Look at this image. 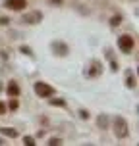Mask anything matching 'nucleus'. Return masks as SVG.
Instances as JSON below:
<instances>
[{"label": "nucleus", "mask_w": 139, "mask_h": 146, "mask_svg": "<svg viewBox=\"0 0 139 146\" xmlns=\"http://www.w3.org/2000/svg\"><path fill=\"white\" fill-rule=\"evenodd\" d=\"M50 106H56V108H66V100H64V98H52V96H50Z\"/></svg>", "instance_id": "10"}, {"label": "nucleus", "mask_w": 139, "mask_h": 146, "mask_svg": "<svg viewBox=\"0 0 139 146\" xmlns=\"http://www.w3.org/2000/svg\"><path fill=\"white\" fill-rule=\"evenodd\" d=\"M62 2H64V0H50V4H56V6H58V4H62Z\"/></svg>", "instance_id": "22"}, {"label": "nucleus", "mask_w": 139, "mask_h": 146, "mask_svg": "<svg viewBox=\"0 0 139 146\" xmlns=\"http://www.w3.org/2000/svg\"><path fill=\"white\" fill-rule=\"evenodd\" d=\"M126 85H128V88H135V87H137V79H135V75H130V77L126 79Z\"/></svg>", "instance_id": "12"}, {"label": "nucleus", "mask_w": 139, "mask_h": 146, "mask_svg": "<svg viewBox=\"0 0 139 146\" xmlns=\"http://www.w3.org/2000/svg\"><path fill=\"white\" fill-rule=\"evenodd\" d=\"M120 23H122V15H120V14H116V15L110 17V25H112V27H118Z\"/></svg>", "instance_id": "13"}, {"label": "nucleus", "mask_w": 139, "mask_h": 146, "mask_svg": "<svg viewBox=\"0 0 139 146\" xmlns=\"http://www.w3.org/2000/svg\"><path fill=\"white\" fill-rule=\"evenodd\" d=\"M21 21L25 25H37V23L43 21V14L41 12H27V14L21 15Z\"/></svg>", "instance_id": "4"}, {"label": "nucleus", "mask_w": 139, "mask_h": 146, "mask_svg": "<svg viewBox=\"0 0 139 146\" xmlns=\"http://www.w3.org/2000/svg\"><path fill=\"white\" fill-rule=\"evenodd\" d=\"M87 77H91V79H95V77H99L101 73H103V64L99 62V60H91V64H89L87 67Z\"/></svg>", "instance_id": "5"}, {"label": "nucleus", "mask_w": 139, "mask_h": 146, "mask_svg": "<svg viewBox=\"0 0 139 146\" xmlns=\"http://www.w3.org/2000/svg\"><path fill=\"white\" fill-rule=\"evenodd\" d=\"M6 111H8V106L4 102H0V115H2V113H6Z\"/></svg>", "instance_id": "20"}, {"label": "nucleus", "mask_w": 139, "mask_h": 146, "mask_svg": "<svg viewBox=\"0 0 139 146\" xmlns=\"http://www.w3.org/2000/svg\"><path fill=\"white\" fill-rule=\"evenodd\" d=\"M52 52H54L58 58H66L68 54H70V48H68L66 42H62V40H54V42H52Z\"/></svg>", "instance_id": "6"}, {"label": "nucleus", "mask_w": 139, "mask_h": 146, "mask_svg": "<svg viewBox=\"0 0 139 146\" xmlns=\"http://www.w3.org/2000/svg\"><path fill=\"white\" fill-rule=\"evenodd\" d=\"M48 144L50 146H58V144H62V139H54V137H52V139L48 140Z\"/></svg>", "instance_id": "16"}, {"label": "nucleus", "mask_w": 139, "mask_h": 146, "mask_svg": "<svg viewBox=\"0 0 139 146\" xmlns=\"http://www.w3.org/2000/svg\"><path fill=\"white\" fill-rule=\"evenodd\" d=\"M6 106H8V108H10V110H12V111H15V110L19 108V102L15 100V96H12V100H10V102H8Z\"/></svg>", "instance_id": "14"}, {"label": "nucleus", "mask_w": 139, "mask_h": 146, "mask_svg": "<svg viewBox=\"0 0 139 146\" xmlns=\"http://www.w3.org/2000/svg\"><path fill=\"white\" fill-rule=\"evenodd\" d=\"M79 117H81V119H89V111L81 108V110H79Z\"/></svg>", "instance_id": "19"}, {"label": "nucleus", "mask_w": 139, "mask_h": 146, "mask_svg": "<svg viewBox=\"0 0 139 146\" xmlns=\"http://www.w3.org/2000/svg\"><path fill=\"white\" fill-rule=\"evenodd\" d=\"M23 144L33 146V144H35V139H31V137H23Z\"/></svg>", "instance_id": "17"}, {"label": "nucleus", "mask_w": 139, "mask_h": 146, "mask_svg": "<svg viewBox=\"0 0 139 146\" xmlns=\"http://www.w3.org/2000/svg\"><path fill=\"white\" fill-rule=\"evenodd\" d=\"M97 125H99V127H101V129H106V127H108V117L104 115H99L97 117Z\"/></svg>", "instance_id": "11"}, {"label": "nucleus", "mask_w": 139, "mask_h": 146, "mask_svg": "<svg viewBox=\"0 0 139 146\" xmlns=\"http://www.w3.org/2000/svg\"><path fill=\"white\" fill-rule=\"evenodd\" d=\"M112 131H114V135H116L118 139H126V137L130 135V125L126 121V117L118 115L116 119L112 121Z\"/></svg>", "instance_id": "1"}, {"label": "nucleus", "mask_w": 139, "mask_h": 146, "mask_svg": "<svg viewBox=\"0 0 139 146\" xmlns=\"http://www.w3.org/2000/svg\"><path fill=\"white\" fill-rule=\"evenodd\" d=\"M4 6L10 8V10H14V12H21V10H25L27 2H25V0H6Z\"/></svg>", "instance_id": "7"}, {"label": "nucleus", "mask_w": 139, "mask_h": 146, "mask_svg": "<svg viewBox=\"0 0 139 146\" xmlns=\"http://www.w3.org/2000/svg\"><path fill=\"white\" fill-rule=\"evenodd\" d=\"M118 48L124 52V54H130V52L135 48V38L132 35H122L118 38Z\"/></svg>", "instance_id": "3"}, {"label": "nucleus", "mask_w": 139, "mask_h": 146, "mask_svg": "<svg viewBox=\"0 0 139 146\" xmlns=\"http://www.w3.org/2000/svg\"><path fill=\"white\" fill-rule=\"evenodd\" d=\"M0 92H2V83H0Z\"/></svg>", "instance_id": "24"}, {"label": "nucleus", "mask_w": 139, "mask_h": 146, "mask_svg": "<svg viewBox=\"0 0 139 146\" xmlns=\"http://www.w3.org/2000/svg\"><path fill=\"white\" fill-rule=\"evenodd\" d=\"M19 52L21 54H27V56H31L33 52H31V48H27V46H19Z\"/></svg>", "instance_id": "18"}, {"label": "nucleus", "mask_w": 139, "mask_h": 146, "mask_svg": "<svg viewBox=\"0 0 139 146\" xmlns=\"http://www.w3.org/2000/svg\"><path fill=\"white\" fill-rule=\"evenodd\" d=\"M118 67H120V66H118V62L114 58H110V69H112V71H118Z\"/></svg>", "instance_id": "15"}, {"label": "nucleus", "mask_w": 139, "mask_h": 146, "mask_svg": "<svg viewBox=\"0 0 139 146\" xmlns=\"http://www.w3.org/2000/svg\"><path fill=\"white\" fill-rule=\"evenodd\" d=\"M35 94L39 98H50V96H54V88L48 83H44V81H37L35 83Z\"/></svg>", "instance_id": "2"}, {"label": "nucleus", "mask_w": 139, "mask_h": 146, "mask_svg": "<svg viewBox=\"0 0 139 146\" xmlns=\"http://www.w3.org/2000/svg\"><path fill=\"white\" fill-rule=\"evenodd\" d=\"M6 92H8V96H19L21 88H19V85H17L15 81H8V85H6Z\"/></svg>", "instance_id": "8"}, {"label": "nucleus", "mask_w": 139, "mask_h": 146, "mask_svg": "<svg viewBox=\"0 0 139 146\" xmlns=\"http://www.w3.org/2000/svg\"><path fill=\"white\" fill-rule=\"evenodd\" d=\"M0 144H4V140H2V139H0Z\"/></svg>", "instance_id": "23"}, {"label": "nucleus", "mask_w": 139, "mask_h": 146, "mask_svg": "<svg viewBox=\"0 0 139 146\" xmlns=\"http://www.w3.org/2000/svg\"><path fill=\"white\" fill-rule=\"evenodd\" d=\"M0 135H4V137H10V139H15V137H19V133L12 129V127H0Z\"/></svg>", "instance_id": "9"}, {"label": "nucleus", "mask_w": 139, "mask_h": 146, "mask_svg": "<svg viewBox=\"0 0 139 146\" xmlns=\"http://www.w3.org/2000/svg\"><path fill=\"white\" fill-rule=\"evenodd\" d=\"M8 23H10L8 17H0V25H8Z\"/></svg>", "instance_id": "21"}]
</instances>
